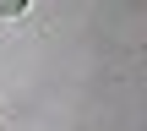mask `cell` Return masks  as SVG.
<instances>
[{
    "label": "cell",
    "mask_w": 147,
    "mask_h": 131,
    "mask_svg": "<svg viewBox=\"0 0 147 131\" xmlns=\"http://www.w3.org/2000/svg\"><path fill=\"white\" fill-rule=\"evenodd\" d=\"M27 5H33V0H0V16H22Z\"/></svg>",
    "instance_id": "6da1fadb"
}]
</instances>
